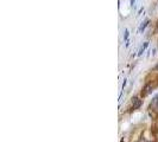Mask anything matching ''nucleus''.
Masks as SVG:
<instances>
[{
  "instance_id": "obj_3",
  "label": "nucleus",
  "mask_w": 158,
  "mask_h": 142,
  "mask_svg": "<svg viewBox=\"0 0 158 142\" xmlns=\"http://www.w3.org/2000/svg\"><path fill=\"white\" fill-rule=\"evenodd\" d=\"M147 23H149V22H145V23H144V25H141V27H140V31H141V30H144V29L146 27V25H147Z\"/></svg>"
},
{
  "instance_id": "obj_4",
  "label": "nucleus",
  "mask_w": 158,
  "mask_h": 142,
  "mask_svg": "<svg viewBox=\"0 0 158 142\" xmlns=\"http://www.w3.org/2000/svg\"><path fill=\"white\" fill-rule=\"evenodd\" d=\"M156 69H157V70H158V64H157V65H156Z\"/></svg>"
},
{
  "instance_id": "obj_1",
  "label": "nucleus",
  "mask_w": 158,
  "mask_h": 142,
  "mask_svg": "<svg viewBox=\"0 0 158 142\" xmlns=\"http://www.w3.org/2000/svg\"><path fill=\"white\" fill-rule=\"evenodd\" d=\"M132 104H133V108H139L140 107V104H141V101L139 100V98H137V97H134L133 100H132Z\"/></svg>"
},
{
  "instance_id": "obj_2",
  "label": "nucleus",
  "mask_w": 158,
  "mask_h": 142,
  "mask_svg": "<svg viewBox=\"0 0 158 142\" xmlns=\"http://www.w3.org/2000/svg\"><path fill=\"white\" fill-rule=\"evenodd\" d=\"M139 117H141V114H140V113H136V114L133 115L134 121H138V120H139Z\"/></svg>"
}]
</instances>
